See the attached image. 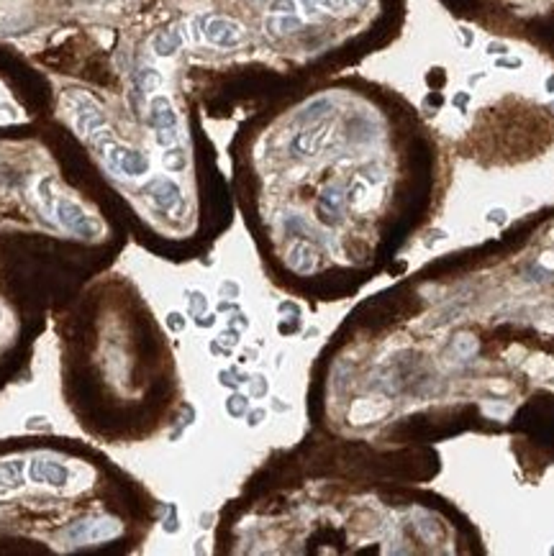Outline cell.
I'll return each instance as SVG.
<instances>
[{"label":"cell","mask_w":554,"mask_h":556,"mask_svg":"<svg viewBox=\"0 0 554 556\" xmlns=\"http://www.w3.org/2000/svg\"><path fill=\"white\" fill-rule=\"evenodd\" d=\"M152 46H155V54H159V57H172V54L182 46L180 31H177V28L159 31V34L155 36V41H152Z\"/></svg>","instance_id":"obj_14"},{"label":"cell","mask_w":554,"mask_h":556,"mask_svg":"<svg viewBox=\"0 0 554 556\" xmlns=\"http://www.w3.org/2000/svg\"><path fill=\"white\" fill-rule=\"evenodd\" d=\"M331 110H334V100L324 95V98L310 100L308 106H306V108H303V110H300L298 121H300V123H306V126H308V123H316V121H321V118H324V116H328Z\"/></svg>","instance_id":"obj_13"},{"label":"cell","mask_w":554,"mask_h":556,"mask_svg":"<svg viewBox=\"0 0 554 556\" xmlns=\"http://www.w3.org/2000/svg\"><path fill=\"white\" fill-rule=\"evenodd\" d=\"M0 323H3V310H0Z\"/></svg>","instance_id":"obj_36"},{"label":"cell","mask_w":554,"mask_h":556,"mask_svg":"<svg viewBox=\"0 0 554 556\" xmlns=\"http://www.w3.org/2000/svg\"><path fill=\"white\" fill-rule=\"evenodd\" d=\"M26 477L34 484H44V487H52V490H64L72 479V469L62 464V461H57V459L37 457L28 461Z\"/></svg>","instance_id":"obj_6"},{"label":"cell","mask_w":554,"mask_h":556,"mask_svg":"<svg viewBox=\"0 0 554 556\" xmlns=\"http://www.w3.org/2000/svg\"><path fill=\"white\" fill-rule=\"evenodd\" d=\"M70 108H72L75 116V128L85 139H90L95 131L108 126V116L103 113V108L90 95H85V92H72L70 95Z\"/></svg>","instance_id":"obj_5"},{"label":"cell","mask_w":554,"mask_h":556,"mask_svg":"<svg viewBox=\"0 0 554 556\" xmlns=\"http://www.w3.org/2000/svg\"><path fill=\"white\" fill-rule=\"evenodd\" d=\"M55 218L64 231H70L72 236H80V239H95L100 231L98 221L90 218V215L85 213V208L77 206L70 197H57Z\"/></svg>","instance_id":"obj_4"},{"label":"cell","mask_w":554,"mask_h":556,"mask_svg":"<svg viewBox=\"0 0 554 556\" xmlns=\"http://www.w3.org/2000/svg\"><path fill=\"white\" fill-rule=\"evenodd\" d=\"M249 400H252L249 395H241V393H237V390H234V393L228 395V400H226V413L231 415V418H244L246 413H249V408H252V405H249Z\"/></svg>","instance_id":"obj_19"},{"label":"cell","mask_w":554,"mask_h":556,"mask_svg":"<svg viewBox=\"0 0 554 556\" xmlns=\"http://www.w3.org/2000/svg\"><path fill=\"white\" fill-rule=\"evenodd\" d=\"M498 67H511V70H518V67H521V59H500Z\"/></svg>","instance_id":"obj_32"},{"label":"cell","mask_w":554,"mask_h":556,"mask_svg":"<svg viewBox=\"0 0 554 556\" xmlns=\"http://www.w3.org/2000/svg\"><path fill=\"white\" fill-rule=\"evenodd\" d=\"M146 195H149V200H152V206H155L157 210H162V213H172L175 208L180 206L182 190L175 179L159 177L146 188Z\"/></svg>","instance_id":"obj_8"},{"label":"cell","mask_w":554,"mask_h":556,"mask_svg":"<svg viewBox=\"0 0 554 556\" xmlns=\"http://www.w3.org/2000/svg\"><path fill=\"white\" fill-rule=\"evenodd\" d=\"M185 323H188L185 321V315L177 313V310H172V313L167 315V328H170L172 333H180L182 328H185Z\"/></svg>","instance_id":"obj_24"},{"label":"cell","mask_w":554,"mask_h":556,"mask_svg":"<svg viewBox=\"0 0 554 556\" xmlns=\"http://www.w3.org/2000/svg\"><path fill=\"white\" fill-rule=\"evenodd\" d=\"M195 36L206 39L208 44L218 46V49H234V46L241 44L244 28L239 26L234 18L206 13V16L195 18Z\"/></svg>","instance_id":"obj_2"},{"label":"cell","mask_w":554,"mask_h":556,"mask_svg":"<svg viewBox=\"0 0 554 556\" xmlns=\"http://www.w3.org/2000/svg\"><path fill=\"white\" fill-rule=\"evenodd\" d=\"M218 382L224 387H231V390H239V387H241V379H234V372H231V369L218 372Z\"/></svg>","instance_id":"obj_26"},{"label":"cell","mask_w":554,"mask_h":556,"mask_svg":"<svg viewBox=\"0 0 554 556\" xmlns=\"http://www.w3.org/2000/svg\"><path fill=\"white\" fill-rule=\"evenodd\" d=\"M206 310H208V300H206V295L198 292V290H190V292H188V313H190L192 318H200Z\"/></svg>","instance_id":"obj_20"},{"label":"cell","mask_w":554,"mask_h":556,"mask_svg":"<svg viewBox=\"0 0 554 556\" xmlns=\"http://www.w3.org/2000/svg\"><path fill=\"white\" fill-rule=\"evenodd\" d=\"M218 292H221V297H239L241 287H239L234 279H224V282H221V287H218Z\"/></svg>","instance_id":"obj_25"},{"label":"cell","mask_w":554,"mask_h":556,"mask_svg":"<svg viewBox=\"0 0 554 556\" xmlns=\"http://www.w3.org/2000/svg\"><path fill=\"white\" fill-rule=\"evenodd\" d=\"M162 164L167 172H182L185 170V164H188V159H185V152L175 143V146H167V149H164Z\"/></svg>","instance_id":"obj_18"},{"label":"cell","mask_w":554,"mask_h":556,"mask_svg":"<svg viewBox=\"0 0 554 556\" xmlns=\"http://www.w3.org/2000/svg\"><path fill=\"white\" fill-rule=\"evenodd\" d=\"M244 418H246V426L257 428V426H259V423L267 418V410H264V408H249V413H246Z\"/></svg>","instance_id":"obj_23"},{"label":"cell","mask_w":554,"mask_h":556,"mask_svg":"<svg viewBox=\"0 0 554 556\" xmlns=\"http://www.w3.org/2000/svg\"><path fill=\"white\" fill-rule=\"evenodd\" d=\"M221 341L226 344V346H237L239 344V331H234V326L228 328V331H224V336H221Z\"/></svg>","instance_id":"obj_28"},{"label":"cell","mask_w":554,"mask_h":556,"mask_svg":"<svg viewBox=\"0 0 554 556\" xmlns=\"http://www.w3.org/2000/svg\"><path fill=\"white\" fill-rule=\"evenodd\" d=\"M52 185H55V179L49 177V175L39 179V185H37L39 203H41L46 215H55V206H57V195H55V190H52Z\"/></svg>","instance_id":"obj_17"},{"label":"cell","mask_w":554,"mask_h":556,"mask_svg":"<svg viewBox=\"0 0 554 556\" xmlns=\"http://www.w3.org/2000/svg\"><path fill=\"white\" fill-rule=\"evenodd\" d=\"M273 408H275V410H277V413H282V410H288V408H290V405H288V403H282L280 397H275Z\"/></svg>","instance_id":"obj_34"},{"label":"cell","mask_w":554,"mask_h":556,"mask_svg":"<svg viewBox=\"0 0 554 556\" xmlns=\"http://www.w3.org/2000/svg\"><path fill=\"white\" fill-rule=\"evenodd\" d=\"M23 472H26V461L23 459H8L0 461V497L16 493L23 487Z\"/></svg>","instance_id":"obj_11"},{"label":"cell","mask_w":554,"mask_h":556,"mask_svg":"<svg viewBox=\"0 0 554 556\" xmlns=\"http://www.w3.org/2000/svg\"><path fill=\"white\" fill-rule=\"evenodd\" d=\"M121 533L119 520L113 518H103V520H92L88 523V541H110Z\"/></svg>","instance_id":"obj_15"},{"label":"cell","mask_w":554,"mask_h":556,"mask_svg":"<svg viewBox=\"0 0 554 556\" xmlns=\"http://www.w3.org/2000/svg\"><path fill=\"white\" fill-rule=\"evenodd\" d=\"M218 310H239V305L237 303H226V300H224V303L218 305Z\"/></svg>","instance_id":"obj_35"},{"label":"cell","mask_w":554,"mask_h":556,"mask_svg":"<svg viewBox=\"0 0 554 556\" xmlns=\"http://www.w3.org/2000/svg\"><path fill=\"white\" fill-rule=\"evenodd\" d=\"M344 203H346V195L342 185H326V188L321 190V197H318V218L324 221L326 226H334L339 224V218H342V210H344Z\"/></svg>","instance_id":"obj_9"},{"label":"cell","mask_w":554,"mask_h":556,"mask_svg":"<svg viewBox=\"0 0 554 556\" xmlns=\"http://www.w3.org/2000/svg\"><path fill=\"white\" fill-rule=\"evenodd\" d=\"M26 428L34 430V428H44V430H52V423H49V418L46 415H31L26 421Z\"/></svg>","instance_id":"obj_27"},{"label":"cell","mask_w":554,"mask_h":556,"mask_svg":"<svg viewBox=\"0 0 554 556\" xmlns=\"http://www.w3.org/2000/svg\"><path fill=\"white\" fill-rule=\"evenodd\" d=\"M195 323H198L200 328H210V326H213V323H216V315H200V318H195Z\"/></svg>","instance_id":"obj_29"},{"label":"cell","mask_w":554,"mask_h":556,"mask_svg":"<svg viewBox=\"0 0 554 556\" xmlns=\"http://www.w3.org/2000/svg\"><path fill=\"white\" fill-rule=\"evenodd\" d=\"M303 21L306 18L300 16V13H270L267 16V31L273 36L293 34V31H298L303 26Z\"/></svg>","instance_id":"obj_12"},{"label":"cell","mask_w":554,"mask_h":556,"mask_svg":"<svg viewBox=\"0 0 554 556\" xmlns=\"http://www.w3.org/2000/svg\"><path fill=\"white\" fill-rule=\"evenodd\" d=\"M249 385H252V390H249V397H264L267 395V390H270V385H267V379H264L262 375H257L249 379Z\"/></svg>","instance_id":"obj_22"},{"label":"cell","mask_w":554,"mask_h":556,"mask_svg":"<svg viewBox=\"0 0 554 556\" xmlns=\"http://www.w3.org/2000/svg\"><path fill=\"white\" fill-rule=\"evenodd\" d=\"M149 126L155 128L157 143L162 149L177 143V139H180V118H177V110H175L172 100L167 95H155L149 100Z\"/></svg>","instance_id":"obj_3"},{"label":"cell","mask_w":554,"mask_h":556,"mask_svg":"<svg viewBox=\"0 0 554 556\" xmlns=\"http://www.w3.org/2000/svg\"><path fill=\"white\" fill-rule=\"evenodd\" d=\"M303 18H313L318 13H331V16H344L362 6V0H295Z\"/></svg>","instance_id":"obj_10"},{"label":"cell","mask_w":554,"mask_h":556,"mask_svg":"<svg viewBox=\"0 0 554 556\" xmlns=\"http://www.w3.org/2000/svg\"><path fill=\"white\" fill-rule=\"evenodd\" d=\"M328 136H331V123L328 121H316V123H308L306 128H300L298 134L290 139V154L293 157H298V159H310V157H316L321 149H324V143L328 141Z\"/></svg>","instance_id":"obj_7"},{"label":"cell","mask_w":554,"mask_h":556,"mask_svg":"<svg viewBox=\"0 0 554 556\" xmlns=\"http://www.w3.org/2000/svg\"><path fill=\"white\" fill-rule=\"evenodd\" d=\"M228 326H241V328H246V326H249V321H246L244 313H237V315H234V321L228 323Z\"/></svg>","instance_id":"obj_31"},{"label":"cell","mask_w":554,"mask_h":556,"mask_svg":"<svg viewBox=\"0 0 554 556\" xmlns=\"http://www.w3.org/2000/svg\"><path fill=\"white\" fill-rule=\"evenodd\" d=\"M491 221H498V224H503L506 221V210H491V215H488Z\"/></svg>","instance_id":"obj_33"},{"label":"cell","mask_w":554,"mask_h":556,"mask_svg":"<svg viewBox=\"0 0 554 556\" xmlns=\"http://www.w3.org/2000/svg\"><path fill=\"white\" fill-rule=\"evenodd\" d=\"M298 326H300V321L295 318L293 323H280L277 328H280V333H293V331H298Z\"/></svg>","instance_id":"obj_30"},{"label":"cell","mask_w":554,"mask_h":556,"mask_svg":"<svg viewBox=\"0 0 554 556\" xmlns=\"http://www.w3.org/2000/svg\"><path fill=\"white\" fill-rule=\"evenodd\" d=\"M162 85V75L157 70H141L139 72V90L141 92H152Z\"/></svg>","instance_id":"obj_21"},{"label":"cell","mask_w":554,"mask_h":556,"mask_svg":"<svg viewBox=\"0 0 554 556\" xmlns=\"http://www.w3.org/2000/svg\"><path fill=\"white\" fill-rule=\"evenodd\" d=\"M90 141H92V146H95V152H98L100 159L106 161L116 175H121V177H128V179L146 177L149 170H152L149 157H146L141 149H134V146L119 141L116 136L110 134L108 126L95 131V134L90 136Z\"/></svg>","instance_id":"obj_1"},{"label":"cell","mask_w":554,"mask_h":556,"mask_svg":"<svg viewBox=\"0 0 554 556\" xmlns=\"http://www.w3.org/2000/svg\"><path fill=\"white\" fill-rule=\"evenodd\" d=\"M288 261H290V267L295 269V272H300V275H308L310 269L316 267L313 251H310V246H306V244H295V246L290 249Z\"/></svg>","instance_id":"obj_16"}]
</instances>
